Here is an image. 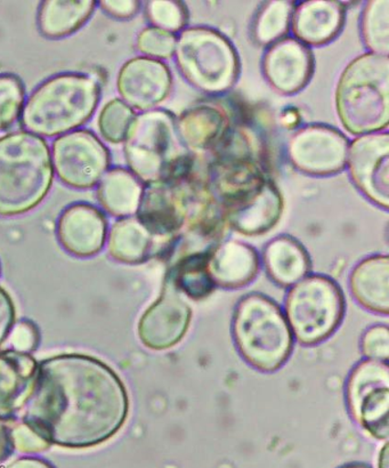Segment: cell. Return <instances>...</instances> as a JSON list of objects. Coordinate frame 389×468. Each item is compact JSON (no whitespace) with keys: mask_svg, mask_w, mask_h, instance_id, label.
<instances>
[{"mask_svg":"<svg viewBox=\"0 0 389 468\" xmlns=\"http://www.w3.org/2000/svg\"><path fill=\"white\" fill-rule=\"evenodd\" d=\"M128 410L126 388L110 367L89 356L62 355L38 366L23 421L50 444L85 449L116 435Z\"/></svg>","mask_w":389,"mask_h":468,"instance_id":"6da1fadb","label":"cell"},{"mask_svg":"<svg viewBox=\"0 0 389 468\" xmlns=\"http://www.w3.org/2000/svg\"><path fill=\"white\" fill-rule=\"evenodd\" d=\"M53 183L52 154L43 137L26 131L0 137V217H20L38 207Z\"/></svg>","mask_w":389,"mask_h":468,"instance_id":"7a4b0ae2","label":"cell"},{"mask_svg":"<svg viewBox=\"0 0 389 468\" xmlns=\"http://www.w3.org/2000/svg\"><path fill=\"white\" fill-rule=\"evenodd\" d=\"M100 86L86 73L64 72L48 78L32 91L21 114V125L40 137L77 131L94 116Z\"/></svg>","mask_w":389,"mask_h":468,"instance_id":"3957f363","label":"cell"},{"mask_svg":"<svg viewBox=\"0 0 389 468\" xmlns=\"http://www.w3.org/2000/svg\"><path fill=\"white\" fill-rule=\"evenodd\" d=\"M233 336L241 356L263 373L280 369L294 348V335L281 306L258 292L237 303Z\"/></svg>","mask_w":389,"mask_h":468,"instance_id":"277c9868","label":"cell"},{"mask_svg":"<svg viewBox=\"0 0 389 468\" xmlns=\"http://www.w3.org/2000/svg\"><path fill=\"white\" fill-rule=\"evenodd\" d=\"M345 306L344 293L335 280L326 275H310L288 293L286 318L297 341L314 346L340 328Z\"/></svg>","mask_w":389,"mask_h":468,"instance_id":"5b68a950","label":"cell"},{"mask_svg":"<svg viewBox=\"0 0 389 468\" xmlns=\"http://www.w3.org/2000/svg\"><path fill=\"white\" fill-rule=\"evenodd\" d=\"M50 154L58 180L76 190L93 189L111 164L107 146L89 130H77L57 137Z\"/></svg>","mask_w":389,"mask_h":468,"instance_id":"8992f818","label":"cell"},{"mask_svg":"<svg viewBox=\"0 0 389 468\" xmlns=\"http://www.w3.org/2000/svg\"><path fill=\"white\" fill-rule=\"evenodd\" d=\"M347 405L361 428L378 440L388 438V362H360L347 382Z\"/></svg>","mask_w":389,"mask_h":468,"instance_id":"52a82bcc","label":"cell"},{"mask_svg":"<svg viewBox=\"0 0 389 468\" xmlns=\"http://www.w3.org/2000/svg\"><path fill=\"white\" fill-rule=\"evenodd\" d=\"M191 319L190 305L172 283L166 282L162 295L142 315L139 336L151 350H168L184 338Z\"/></svg>","mask_w":389,"mask_h":468,"instance_id":"ba28073f","label":"cell"},{"mask_svg":"<svg viewBox=\"0 0 389 468\" xmlns=\"http://www.w3.org/2000/svg\"><path fill=\"white\" fill-rule=\"evenodd\" d=\"M108 219L94 205L77 203L68 206L59 215L57 226L58 242L78 257L99 254L107 241Z\"/></svg>","mask_w":389,"mask_h":468,"instance_id":"9c48e42d","label":"cell"},{"mask_svg":"<svg viewBox=\"0 0 389 468\" xmlns=\"http://www.w3.org/2000/svg\"><path fill=\"white\" fill-rule=\"evenodd\" d=\"M38 365L27 353L0 352V420H7L23 410L34 391Z\"/></svg>","mask_w":389,"mask_h":468,"instance_id":"30bf717a","label":"cell"},{"mask_svg":"<svg viewBox=\"0 0 389 468\" xmlns=\"http://www.w3.org/2000/svg\"><path fill=\"white\" fill-rule=\"evenodd\" d=\"M208 270L215 286L237 289L248 286L259 272V259L253 248L228 242L208 257Z\"/></svg>","mask_w":389,"mask_h":468,"instance_id":"8fae6325","label":"cell"},{"mask_svg":"<svg viewBox=\"0 0 389 468\" xmlns=\"http://www.w3.org/2000/svg\"><path fill=\"white\" fill-rule=\"evenodd\" d=\"M163 71L158 63L136 58L123 64L119 71V94L136 109L152 107L163 93Z\"/></svg>","mask_w":389,"mask_h":468,"instance_id":"7c38bea8","label":"cell"},{"mask_svg":"<svg viewBox=\"0 0 389 468\" xmlns=\"http://www.w3.org/2000/svg\"><path fill=\"white\" fill-rule=\"evenodd\" d=\"M351 291L364 309L378 314L389 312V261L387 256L361 261L351 275Z\"/></svg>","mask_w":389,"mask_h":468,"instance_id":"4fadbf2b","label":"cell"},{"mask_svg":"<svg viewBox=\"0 0 389 468\" xmlns=\"http://www.w3.org/2000/svg\"><path fill=\"white\" fill-rule=\"evenodd\" d=\"M98 3L93 0H47L40 4L38 27L48 39H62L75 34L93 16Z\"/></svg>","mask_w":389,"mask_h":468,"instance_id":"5bb4252c","label":"cell"},{"mask_svg":"<svg viewBox=\"0 0 389 468\" xmlns=\"http://www.w3.org/2000/svg\"><path fill=\"white\" fill-rule=\"evenodd\" d=\"M268 277L281 287H290L303 280L310 271V261L304 248L291 239L269 243L264 254Z\"/></svg>","mask_w":389,"mask_h":468,"instance_id":"9a60e30c","label":"cell"},{"mask_svg":"<svg viewBox=\"0 0 389 468\" xmlns=\"http://www.w3.org/2000/svg\"><path fill=\"white\" fill-rule=\"evenodd\" d=\"M96 196L105 212L112 217L123 218L136 212L142 189L130 172L117 167L105 174L100 181Z\"/></svg>","mask_w":389,"mask_h":468,"instance_id":"2e32d148","label":"cell"},{"mask_svg":"<svg viewBox=\"0 0 389 468\" xmlns=\"http://www.w3.org/2000/svg\"><path fill=\"white\" fill-rule=\"evenodd\" d=\"M152 234L139 219H119L109 234V254L121 263H143L152 255Z\"/></svg>","mask_w":389,"mask_h":468,"instance_id":"e0dca14e","label":"cell"},{"mask_svg":"<svg viewBox=\"0 0 389 468\" xmlns=\"http://www.w3.org/2000/svg\"><path fill=\"white\" fill-rule=\"evenodd\" d=\"M209 254L185 257L173 268L167 282L180 293L194 301H203L212 295L215 283L208 270Z\"/></svg>","mask_w":389,"mask_h":468,"instance_id":"ac0fdd59","label":"cell"},{"mask_svg":"<svg viewBox=\"0 0 389 468\" xmlns=\"http://www.w3.org/2000/svg\"><path fill=\"white\" fill-rule=\"evenodd\" d=\"M26 104V87L12 73L0 75V132L6 131L21 118Z\"/></svg>","mask_w":389,"mask_h":468,"instance_id":"d6986e66","label":"cell"},{"mask_svg":"<svg viewBox=\"0 0 389 468\" xmlns=\"http://www.w3.org/2000/svg\"><path fill=\"white\" fill-rule=\"evenodd\" d=\"M134 112L126 103L113 99L104 104L99 116V130L105 141L110 144H121L130 131Z\"/></svg>","mask_w":389,"mask_h":468,"instance_id":"ffe728a7","label":"cell"},{"mask_svg":"<svg viewBox=\"0 0 389 468\" xmlns=\"http://www.w3.org/2000/svg\"><path fill=\"white\" fill-rule=\"evenodd\" d=\"M363 352L370 360L388 362L389 330L387 325H373L364 333Z\"/></svg>","mask_w":389,"mask_h":468,"instance_id":"44dd1931","label":"cell"},{"mask_svg":"<svg viewBox=\"0 0 389 468\" xmlns=\"http://www.w3.org/2000/svg\"><path fill=\"white\" fill-rule=\"evenodd\" d=\"M14 448L26 453H37L46 451L50 443L38 432L25 423L11 431Z\"/></svg>","mask_w":389,"mask_h":468,"instance_id":"7402d4cb","label":"cell"},{"mask_svg":"<svg viewBox=\"0 0 389 468\" xmlns=\"http://www.w3.org/2000/svg\"><path fill=\"white\" fill-rule=\"evenodd\" d=\"M39 334L36 325L27 321H23L16 325L9 333V343L14 351L30 353L38 346Z\"/></svg>","mask_w":389,"mask_h":468,"instance_id":"603a6c76","label":"cell"},{"mask_svg":"<svg viewBox=\"0 0 389 468\" xmlns=\"http://www.w3.org/2000/svg\"><path fill=\"white\" fill-rule=\"evenodd\" d=\"M16 318V311L12 298L0 288V343L11 333V328Z\"/></svg>","mask_w":389,"mask_h":468,"instance_id":"cb8c5ba5","label":"cell"},{"mask_svg":"<svg viewBox=\"0 0 389 468\" xmlns=\"http://www.w3.org/2000/svg\"><path fill=\"white\" fill-rule=\"evenodd\" d=\"M99 5L105 14L119 18V20L135 16L140 6L137 2H107V0L100 2Z\"/></svg>","mask_w":389,"mask_h":468,"instance_id":"d4e9b609","label":"cell"},{"mask_svg":"<svg viewBox=\"0 0 389 468\" xmlns=\"http://www.w3.org/2000/svg\"><path fill=\"white\" fill-rule=\"evenodd\" d=\"M13 449L11 430L0 423V464L8 460L12 455Z\"/></svg>","mask_w":389,"mask_h":468,"instance_id":"484cf974","label":"cell"},{"mask_svg":"<svg viewBox=\"0 0 389 468\" xmlns=\"http://www.w3.org/2000/svg\"><path fill=\"white\" fill-rule=\"evenodd\" d=\"M2 468H55L48 462L40 460V458L25 457L9 463Z\"/></svg>","mask_w":389,"mask_h":468,"instance_id":"4316f807","label":"cell"},{"mask_svg":"<svg viewBox=\"0 0 389 468\" xmlns=\"http://www.w3.org/2000/svg\"><path fill=\"white\" fill-rule=\"evenodd\" d=\"M379 468H388V444L384 446L381 456H379Z\"/></svg>","mask_w":389,"mask_h":468,"instance_id":"83f0119b","label":"cell"},{"mask_svg":"<svg viewBox=\"0 0 389 468\" xmlns=\"http://www.w3.org/2000/svg\"><path fill=\"white\" fill-rule=\"evenodd\" d=\"M342 468H370V467L367 465H364V464H351V465H347V466H344Z\"/></svg>","mask_w":389,"mask_h":468,"instance_id":"f1b7e54d","label":"cell"}]
</instances>
